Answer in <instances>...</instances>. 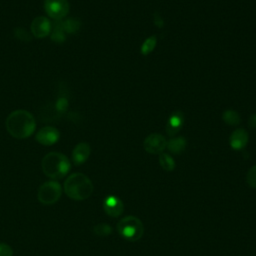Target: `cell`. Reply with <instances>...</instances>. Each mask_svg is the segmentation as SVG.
Returning a JSON list of instances; mask_svg holds the SVG:
<instances>
[{
  "label": "cell",
  "instance_id": "1",
  "mask_svg": "<svg viewBox=\"0 0 256 256\" xmlns=\"http://www.w3.org/2000/svg\"><path fill=\"white\" fill-rule=\"evenodd\" d=\"M7 132L16 139H25L33 134L36 128V121L33 115L23 109L11 112L5 122Z\"/></svg>",
  "mask_w": 256,
  "mask_h": 256
},
{
  "label": "cell",
  "instance_id": "2",
  "mask_svg": "<svg viewBox=\"0 0 256 256\" xmlns=\"http://www.w3.org/2000/svg\"><path fill=\"white\" fill-rule=\"evenodd\" d=\"M93 184L88 176L83 173H73L64 182V192L76 201H82L91 196Z\"/></svg>",
  "mask_w": 256,
  "mask_h": 256
},
{
  "label": "cell",
  "instance_id": "3",
  "mask_svg": "<svg viewBox=\"0 0 256 256\" xmlns=\"http://www.w3.org/2000/svg\"><path fill=\"white\" fill-rule=\"evenodd\" d=\"M41 167L47 177L51 179H60L69 172L71 163L64 154L50 152L43 157Z\"/></svg>",
  "mask_w": 256,
  "mask_h": 256
},
{
  "label": "cell",
  "instance_id": "4",
  "mask_svg": "<svg viewBox=\"0 0 256 256\" xmlns=\"http://www.w3.org/2000/svg\"><path fill=\"white\" fill-rule=\"evenodd\" d=\"M117 231L127 241H137L142 237L144 227L139 218L126 216L117 223Z\"/></svg>",
  "mask_w": 256,
  "mask_h": 256
},
{
  "label": "cell",
  "instance_id": "5",
  "mask_svg": "<svg viewBox=\"0 0 256 256\" xmlns=\"http://www.w3.org/2000/svg\"><path fill=\"white\" fill-rule=\"evenodd\" d=\"M62 194V187L59 182L51 180L44 182L38 189L37 198L44 205L56 203Z\"/></svg>",
  "mask_w": 256,
  "mask_h": 256
},
{
  "label": "cell",
  "instance_id": "6",
  "mask_svg": "<svg viewBox=\"0 0 256 256\" xmlns=\"http://www.w3.org/2000/svg\"><path fill=\"white\" fill-rule=\"evenodd\" d=\"M44 9L50 18L61 21L67 16L70 6L67 0H45Z\"/></svg>",
  "mask_w": 256,
  "mask_h": 256
},
{
  "label": "cell",
  "instance_id": "7",
  "mask_svg": "<svg viewBox=\"0 0 256 256\" xmlns=\"http://www.w3.org/2000/svg\"><path fill=\"white\" fill-rule=\"evenodd\" d=\"M166 144L167 141L163 135L159 133H152L145 138L143 147L145 151L150 154H161L166 148Z\"/></svg>",
  "mask_w": 256,
  "mask_h": 256
},
{
  "label": "cell",
  "instance_id": "8",
  "mask_svg": "<svg viewBox=\"0 0 256 256\" xmlns=\"http://www.w3.org/2000/svg\"><path fill=\"white\" fill-rule=\"evenodd\" d=\"M52 30L51 22L44 16H38L31 22V32L35 38H45Z\"/></svg>",
  "mask_w": 256,
  "mask_h": 256
},
{
  "label": "cell",
  "instance_id": "9",
  "mask_svg": "<svg viewBox=\"0 0 256 256\" xmlns=\"http://www.w3.org/2000/svg\"><path fill=\"white\" fill-rule=\"evenodd\" d=\"M35 138L38 143L45 146H50L55 144L59 140L60 133L59 130L56 129L55 127L45 126L37 132Z\"/></svg>",
  "mask_w": 256,
  "mask_h": 256
},
{
  "label": "cell",
  "instance_id": "10",
  "mask_svg": "<svg viewBox=\"0 0 256 256\" xmlns=\"http://www.w3.org/2000/svg\"><path fill=\"white\" fill-rule=\"evenodd\" d=\"M103 209L110 217H118L124 210V204L117 196L109 195L103 201Z\"/></svg>",
  "mask_w": 256,
  "mask_h": 256
},
{
  "label": "cell",
  "instance_id": "11",
  "mask_svg": "<svg viewBox=\"0 0 256 256\" xmlns=\"http://www.w3.org/2000/svg\"><path fill=\"white\" fill-rule=\"evenodd\" d=\"M249 135L245 129L239 128L232 132L229 138V144L233 150H242L248 143Z\"/></svg>",
  "mask_w": 256,
  "mask_h": 256
},
{
  "label": "cell",
  "instance_id": "12",
  "mask_svg": "<svg viewBox=\"0 0 256 256\" xmlns=\"http://www.w3.org/2000/svg\"><path fill=\"white\" fill-rule=\"evenodd\" d=\"M184 123V115L181 111L173 112L166 125V132L170 137L175 136L182 128Z\"/></svg>",
  "mask_w": 256,
  "mask_h": 256
},
{
  "label": "cell",
  "instance_id": "13",
  "mask_svg": "<svg viewBox=\"0 0 256 256\" xmlns=\"http://www.w3.org/2000/svg\"><path fill=\"white\" fill-rule=\"evenodd\" d=\"M91 153L90 145L86 142L78 143L72 151V161L75 165H81L89 158Z\"/></svg>",
  "mask_w": 256,
  "mask_h": 256
},
{
  "label": "cell",
  "instance_id": "14",
  "mask_svg": "<svg viewBox=\"0 0 256 256\" xmlns=\"http://www.w3.org/2000/svg\"><path fill=\"white\" fill-rule=\"evenodd\" d=\"M186 139L182 136L172 137L166 144V148L172 154H181L186 148Z\"/></svg>",
  "mask_w": 256,
  "mask_h": 256
},
{
  "label": "cell",
  "instance_id": "15",
  "mask_svg": "<svg viewBox=\"0 0 256 256\" xmlns=\"http://www.w3.org/2000/svg\"><path fill=\"white\" fill-rule=\"evenodd\" d=\"M222 119L227 125L231 126H236L239 125L241 122V117L238 112L234 110H225L222 114Z\"/></svg>",
  "mask_w": 256,
  "mask_h": 256
},
{
  "label": "cell",
  "instance_id": "16",
  "mask_svg": "<svg viewBox=\"0 0 256 256\" xmlns=\"http://www.w3.org/2000/svg\"><path fill=\"white\" fill-rule=\"evenodd\" d=\"M156 44H157V38L156 36L152 35L148 38H146L144 40V42L142 43L141 47H140V52L142 55L146 56L148 54H150L156 47Z\"/></svg>",
  "mask_w": 256,
  "mask_h": 256
},
{
  "label": "cell",
  "instance_id": "17",
  "mask_svg": "<svg viewBox=\"0 0 256 256\" xmlns=\"http://www.w3.org/2000/svg\"><path fill=\"white\" fill-rule=\"evenodd\" d=\"M159 163L160 166L165 170V171H173L176 164L174 159L167 153H161L159 154Z\"/></svg>",
  "mask_w": 256,
  "mask_h": 256
},
{
  "label": "cell",
  "instance_id": "18",
  "mask_svg": "<svg viewBox=\"0 0 256 256\" xmlns=\"http://www.w3.org/2000/svg\"><path fill=\"white\" fill-rule=\"evenodd\" d=\"M60 22L64 31L68 33H75L77 30H79L81 26V22L76 18H68L65 21H60Z\"/></svg>",
  "mask_w": 256,
  "mask_h": 256
},
{
  "label": "cell",
  "instance_id": "19",
  "mask_svg": "<svg viewBox=\"0 0 256 256\" xmlns=\"http://www.w3.org/2000/svg\"><path fill=\"white\" fill-rule=\"evenodd\" d=\"M64 29L61 25V22L59 21L57 23V25L54 27L52 33H51V39L54 41V42H57V43H62L65 41V34H64Z\"/></svg>",
  "mask_w": 256,
  "mask_h": 256
},
{
  "label": "cell",
  "instance_id": "20",
  "mask_svg": "<svg viewBox=\"0 0 256 256\" xmlns=\"http://www.w3.org/2000/svg\"><path fill=\"white\" fill-rule=\"evenodd\" d=\"M93 232L98 236H108L112 233V227L106 223H99L93 227Z\"/></svg>",
  "mask_w": 256,
  "mask_h": 256
},
{
  "label": "cell",
  "instance_id": "21",
  "mask_svg": "<svg viewBox=\"0 0 256 256\" xmlns=\"http://www.w3.org/2000/svg\"><path fill=\"white\" fill-rule=\"evenodd\" d=\"M246 181L252 188H256V165L252 166L246 175Z\"/></svg>",
  "mask_w": 256,
  "mask_h": 256
},
{
  "label": "cell",
  "instance_id": "22",
  "mask_svg": "<svg viewBox=\"0 0 256 256\" xmlns=\"http://www.w3.org/2000/svg\"><path fill=\"white\" fill-rule=\"evenodd\" d=\"M14 34H15V37L18 38L19 40L21 41H24V42H27L31 39V35L23 28L21 27H18L14 30Z\"/></svg>",
  "mask_w": 256,
  "mask_h": 256
},
{
  "label": "cell",
  "instance_id": "23",
  "mask_svg": "<svg viewBox=\"0 0 256 256\" xmlns=\"http://www.w3.org/2000/svg\"><path fill=\"white\" fill-rule=\"evenodd\" d=\"M12 255H13L12 248L5 243H0V256H12Z\"/></svg>",
  "mask_w": 256,
  "mask_h": 256
},
{
  "label": "cell",
  "instance_id": "24",
  "mask_svg": "<svg viewBox=\"0 0 256 256\" xmlns=\"http://www.w3.org/2000/svg\"><path fill=\"white\" fill-rule=\"evenodd\" d=\"M153 21H154V24L157 26V27H159V28H162L163 26H164V20H163V18L161 17V15L158 13V12H155L154 13V15H153Z\"/></svg>",
  "mask_w": 256,
  "mask_h": 256
},
{
  "label": "cell",
  "instance_id": "25",
  "mask_svg": "<svg viewBox=\"0 0 256 256\" xmlns=\"http://www.w3.org/2000/svg\"><path fill=\"white\" fill-rule=\"evenodd\" d=\"M67 106H68V103H67V101H66V99H63V98H61V99H58V101H57V103H56V107H57V109H59V110H65L66 108H67Z\"/></svg>",
  "mask_w": 256,
  "mask_h": 256
},
{
  "label": "cell",
  "instance_id": "26",
  "mask_svg": "<svg viewBox=\"0 0 256 256\" xmlns=\"http://www.w3.org/2000/svg\"><path fill=\"white\" fill-rule=\"evenodd\" d=\"M248 125L250 128H256V113L252 114L248 119Z\"/></svg>",
  "mask_w": 256,
  "mask_h": 256
}]
</instances>
